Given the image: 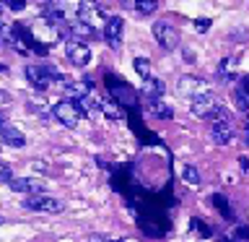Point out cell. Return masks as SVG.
Segmentation results:
<instances>
[{
  "label": "cell",
  "instance_id": "18",
  "mask_svg": "<svg viewBox=\"0 0 249 242\" xmlns=\"http://www.w3.org/2000/svg\"><path fill=\"white\" fill-rule=\"evenodd\" d=\"M161 91H163L161 81H156V78H148V81H145V97L148 99H159Z\"/></svg>",
  "mask_w": 249,
  "mask_h": 242
},
{
  "label": "cell",
  "instance_id": "2",
  "mask_svg": "<svg viewBox=\"0 0 249 242\" xmlns=\"http://www.w3.org/2000/svg\"><path fill=\"white\" fill-rule=\"evenodd\" d=\"M52 115L57 117V122H62L65 128H75L78 122H81V107H78V101L73 99H62L57 104L52 107Z\"/></svg>",
  "mask_w": 249,
  "mask_h": 242
},
{
  "label": "cell",
  "instance_id": "29",
  "mask_svg": "<svg viewBox=\"0 0 249 242\" xmlns=\"http://www.w3.org/2000/svg\"><path fill=\"white\" fill-rule=\"evenodd\" d=\"M239 164H241V172H247V175H249V159H247V156H241Z\"/></svg>",
  "mask_w": 249,
  "mask_h": 242
},
{
  "label": "cell",
  "instance_id": "19",
  "mask_svg": "<svg viewBox=\"0 0 249 242\" xmlns=\"http://www.w3.org/2000/svg\"><path fill=\"white\" fill-rule=\"evenodd\" d=\"M182 180H184L187 185H195V187H197V185H200V172L195 169L192 164H187V167L182 169Z\"/></svg>",
  "mask_w": 249,
  "mask_h": 242
},
{
  "label": "cell",
  "instance_id": "30",
  "mask_svg": "<svg viewBox=\"0 0 249 242\" xmlns=\"http://www.w3.org/2000/svg\"><path fill=\"white\" fill-rule=\"evenodd\" d=\"M247 141H249V117H247Z\"/></svg>",
  "mask_w": 249,
  "mask_h": 242
},
{
  "label": "cell",
  "instance_id": "20",
  "mask_svg": "<svg viewBox=\"0 0 249 242\" xmlns=\"http://www.w3.org/2000/svg\"><path fill=\"white\" fill-rule=\"evenodd\" d=\"M132 65H135V70H138V76L140 78H151V60L148 58H135V62H132Z\"/></svg>",
  "mask_w": 249,
  "mask_h": 242
},
{
  "label": "cell",
  "instance_id": "24",
  "mask_svg": "<svg viewBox=\"0 0 249 242\" xmlns=\"http://www.w3.org/2000/svg\"><path fill=\"white\" fill-rule=\"evenodd\" d=\"M210 23H213L210 19H197V21H195V29H197L200 34H205V31L210 29Z\"/></svg>",
  "mask_w": 249,
  "mask_h": 242
},
{
  "label": "cell",
  "instance_id": "11",
  "mask_svg": "<svg viewBox=\"0 0 249 242\" xmlns=\"http://www.w3.org/2000/svg\"><path fill=\"white\" fill-rule=\"evenodd\" d=\"M215 104H218V101L210 97V91H208V94H202V97H195V99L190 101V109H192L195 117H208L210 112H213Z\"/></svg>",
  "mask_w": 249,
  "mask_h": 242
},
{
  "label": "cell",
  "instance_id": "27",
  "mask_svg": "<svg viewBox=\"0 0 249 242\" xmlns=\"http://www.w3.org/2000/svg\"><path fill=\"white\" fill-rule=\"evenodd\" d=\"M112 94H117V97H120V99H122V89H114V86H112ZM124 99H127V101H130V104H132V101H135V99H132V91L127 89V86H124Z\"/></svg>",
  "mask_w": 249,
  "mask_h": 242
},
{
  "label": "cell",
  "instance_id": "26",
  "mask_svg": "<svg viewBox=\"0 0 249 242\" xmlns=\"http://www.w3.org/2000/svg\"><path fill=\"white\" fill-rule=\"evenodd\" d=\"M5 5L11 8V11H23V8H26V0H5Z\"/></svg>",
  "mask_w": 249,
  "mask_h": 242
},
{
  "label": "cell",
  "instance_id": "7",
  "mask_svg": "<svg viewBox=\"0 0 249 242\" xmlns=\"http://www.w3.org/2000/svg\"><path fill=\"white\" fill-rule=\"evenodd\" d=\"M68 60L73 62V65H78V68L89 65V60H91L89 44L78 42V39H70V42H68Z\"/></svg>",
  "mask_w": 249,
  "mask_h": 242
},
{
  "label": "cell",
  "instance_id": "6",
  "mask_svg": "<svg viewBox=\"0 0 249 242\" xmlns=\"http://www.w3.org/2000/svg\"><path fill=\"white\" fill-rule=\"evenodd\" d=\"M177 91L182 94V97H202V94H208V81H202L197 76H182L177 81Z\"/></svg>",
  "mask_w": 249,
  "mask_h": 242
},
{
  "label": "cell",
  "instance_id": "1",
  "mask_svg": "<svg viewBox=\"0 0 249 242\" xmlns=\"http://www.w3.org/2000/svg\"><path fill=\"white\" fill-rule=\"evenodd\" d=\"M26 78L31 81V86H34L36 91L50 89L52 81H65V78L57 73V68H52V65H26Z\"/></svg>",
  "mask_w": 249,
  "mask_h": 242
},
{
  "label": "cell",
  "instance_id": "28",
  "mask_svg": "<svg viewBox=\"0 0 249 242\" xmlns=\"http://www.w3.org/2000/svg\"><path fill=\"white\" fill-rule=\"evenodd\" d=\"M192 226H195V229H200L202 237H210V226H202V224H200V219H192Z\"/></svg>",
  "mask_w": 249,
  "mask_h": 242
},
{
  "label": "cell",
  "instance_id": "23",
  "mask_svg": "<svg viewBox=\"0 0 249 242\" xmlns=\"http://www.w3.org/2000/svg\"><path fill=\"white\" fill-rule=\"evenodd\" d=\"M11 180H13L11 167H8V164H0V182H11Z\"/></svg>",
  "mask_w": 249,
  "mask_h": 242
},
{
  "label": "cell",
  "instance_id": "9",
  "mask_svg": "<svg viewBox=\"0 0 249 242\" xmlns=\"http://www.w3.org/2000/svg\"><path fill=\"white\" fill-rule=\"evenodd\" d=\"M0 138H3L8 146H13V148L26 146V136H23L18 128H13L11 122H5V117H3V115H0Z\"/></svg>",
  "mask_w": 249,
  "mask_h": 242
},
{
  "label": "cell",
  "instance_id": "15",
  "mask_svg": "<svg viewBox=\"0 0 249 242\" xmlns=\"http://www.w3.org/2000/svg\"><path fill=\"white\" fill-rule=\"evenodd\" d=\"M124 3L132 5L138 13H145V16H151L156 8H159V3H156V0H124Z\"/></svg>",
  "mask_w": 249,
  "mask_h": 242
},
{
  "label": "cell",
  "instance_id": "14",
  "mask_svg": "<svg viewBox=\"0 0 249 242\" xmlns=\"http://www.w3.org/2000/svg\"><path fill=\"white\" fill-rule=\"evenodd\" d=\"M70 34H73L75 39H78V42H83V39H89V37H93V29L89 26V23H83V21H73V23H70Z\"/></svg>",
  "mask_w": 249,
  "mask_h": 242
},
{
  "label": "cell",
  "instance_id": "8",
  "mask_svg": "<svg viewBox=\"0 0 249 242\" xmlns=\"http://www.w3.org/2000/svg\"><path fill=\"white\" fill-rule=\"evenodd\" d=\"M8 185H11V190H16V193H29V195L44 193V182L36 177H13Z\"/></svg>",
  "mask_w": 249,
  "mask_h": 242
},
{
  "label": "cell",
  "instance_id": "17",
  "mask_svg": "<svg viewBox=\"0 0 249 242\" xmlns=\"http://www.w3.org/2000/svg\"><path fill=\"white\" fill-rule=\"evenodd\" d=\"M96 107L104 112L107 117H112V120H120L122 117V112H120V107L114 104V101H109V99H101V101H96Z\"/></svg>",
  "mask_w": 249,
  "mask_h": 242
},
{
  "label": "cell",
  "instance_id": "31",
  "mask_svg": "<svg viewBox=\"0 0 249 242\" xmlns=\"http://www.w3.org/2000/svg\"><path fill=\"white\" fill-rule=\"evenodd\" d=\"M221 242H226V240H221ZM229 242H231V240H229Z\"/></svg>",
  "mask_w": 249,
  "mask_h": 242
},
{
  "label": "cell",
  "instance_id": "10",
  "mask_svg": "<svg viewBox=\"0 0 249 242\" xmlns=\"http://www.w3.org/2000/svg\"><path fill=\"white\" fill-rule=\"evenodd\" d=\"M122 29H124V21L120 16H112V19H107L104 23V39L109 42V47H120V39H122Z\"/></svg>",
  "mask_w": 249,
  "mask_h": 242
},
{
  "label": "cell",
  "instance_id": "16",
  "mask_svg": "<svg viewBox=\"0 0 249 242\" xmlns=\"http://www.w3.org/2000/svg\"><path fill=\"white\" fill-rule=\"evenodd\" d=\"M205 120H210V125H221V122H231V117H229V109H226V107L215 104L213 112H210Z\"/></svg>",
  "mask_w": 249,
  "mask_h": 242
},
{
  "label": "cell",
  "instance_id": "12",
  "mask_svg": "<svg viewBox=\"0 0 249 242\" xmlns=\"http://www.w3.org/2000/svg\"><path fill=\"white\" fill-rule=\"evenodd\" d=\"M210 141H213L215 146H229L231 141H233V128H231V122L213 125V128H210Z\"/></svg>",
  "mask_w": 249,
  "mask_h": 242
},
{
  "label": "cell",
  "instance_id": "3",
  "mask_svg": "<svg viewBox=\"0 0 249 242\" xmlns=\"http://www.w3.org/2000/svg\"><path fill=\"white\" fill-rule=\"evenodd\" d=\"M153 37H156V42H159L163 50H177L179 47V31L171 26V23H166V21H156L153 23Z\"/></svg>",
  "mask_w": 249,
  "mask_h": 242
},
{
  "label": "cell",
  "instance_id": "22",
  "mask_svg": "<svg viewBox=\"0 0 249 242\" xmlns=\"http://www.w3.org/2000/svg\"><path fill=\"white\" fill-rule=\"evenodd\" d=\"M213 203H215V208L221 211V214L226 216V219H233V211H231V206L223 201V195H213Z\"/></svg>",
  "mask_w": 249,
  "mask_h": 242
},
{
  "label": "cell",
  "instance_id": "5",
  "mask_svg": "<svg viewBox=\"0 0 249 242\" xmlns=\"http://www.w3.org/2000/svg\"><path fill=\"white\" fill-rule=\"evenodd\" d=\"M78 21L89 23V26L96 31V29H104V13H101V8L96 3H91V0H83L81 3V11H78Z\"/></svg>",
  "mask_w": 249,
  "mask_h": 242
},
{
  "label": "cell",
  "instance_id": "32",
  "mask_svg": "<svg viewBox=\"0 0 249 242\" xmlns=\"http://www.w3.org/2000/svg\"><path fill=\"white\" fill-rule=\"evenodd\" d=\"M0 222H3V219H0Z\"/></svg>",
  "mask_w": 249,
  "mask_h": 242
},
{
  "label": "cell",
  "instance_id": "25",
  "mask_svg": "<svg viewBox=\"0 0 249 242\" xmlns=\"http://www.w3.org/2000/svg\"><path fill=\"white\" fill-rule=\"evenodd\" d=\"M233 240H239V242L249 240V226H239V229L233 232Z\"/></svg>",
  "mask_w": 249,
  "mask_h": 242
},
{
  "label": "cell",
  "instance_id": "13",
  "mask_svg": "<svg viewBox=\"0 0 249 242\" xmlns=\"http://www.w3.org/2000/svg\"><path fill=\"white\" fill-rule=\"evenodd\" d=\"M148 112H151L153 117H161V120H169V117H171V107L163 104L161 99H148Z\"/></svg>",
  "mask_w": 249,
  "mask_h": 242
},
{
  "label": "cell",
  "instance_id": "21",
  "mask_svg": "<svg viewBox=\"0 0 249 242\" xmlns=\"http://www.w3.org/2000/svg\"><path fill=\"white\" fill-rule=\"evenodd\" d=\"M233 62H236L233 58H226V60H221V65H218V76H221L223 81H226V78H233Z\"/></svg>",
  "mask_w": 249,
  "mask_h": 242
},
{
  "label": "cell",
  "instance_id": "4",
  "mask_svg": "<svg viewBox=\"0 0 249 242\" xmlns=\"http://www.w3.org/2000/svg\"><path fill=\"white\" fill-rule=\"evenodd\" d=\"M23 206L29 211H44V214H60L62 211V201L57 198H50V195L39 193V195H29L26 201H23Z\"/></svg>",
  "mask_w": 249,
  "mask_h": 242
}]
</instances>
